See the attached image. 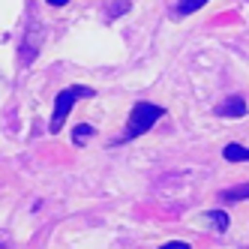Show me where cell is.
Listing matches in <instances>:
<instances>
[{"label":"cell","mask_w":249,"mask_h":249,"mask_svg":"<svg viewBox=\"0 0 249 249\" xmlns=\"http://www.w3.org/2000/svg\"><path fill=\"white\" fill-rule=\"evenodd\" d=\"M129 9V3H117L114 9H111V18H114V15H120V12H126Z\"/></svg>","instance_id":"obj_11"},{"label":"cell","mask_w":249,"mask_h":249,"mask_svg":"<svg viewBox=\"0 0 249 249\" xmlns=\"http://www.w3.org/2000/svg\"><path fill=\"white\" fill-rule=\"evenodd\" d=\"M207 219L213 222V228H219V231H225V228L231 225V219H228V213H225V210H210V213H207Z\"/></svg>","instance_id":"obj_7"},{"label":"cell","mask_w":249,"mask_h":249,"mask_svg":"<svg viewBox=\"0 0 249 249\" xmlns=\"http://www.w3.org/2000/svg\"><path fill=\"white\" fill-rule=\"evenodd\" d=\"M210 0H177V15H192V12H198Z\"/></svg>","instance_id":"obj_6"},{"label":"cell","mask_w":249,"mask_h":249,"mask_svg":"<svg viewBox=\"0 0 249 249\" xmlns=\"http://www.w3.org/2000/svg\"><path fill=\"white\" fill-rule=\"evenodd\" d=\"M219 198L228 204V201H243L249 198V183H240V186H231V189H222L219 192Z\"/></svg>","instance_id":"obj_5"},{"label":"cell","mask_w":249,"mask_h":249,"mask_svg":"<svg viewBox=\"0 0 249 249\" xmlns=\"http://www.w3.org/2000/svg\"><path fill=\"white\" fill-rule=\"evenodd\" d=\"M159 249H192V246H189V243H183V240H171V243L159 246Z\"/></svg>","instance_id":"obj_9"},{"label":"cell","mask_w":249,"mask_h":249,"mask_svg":"<svg viewBox=\"0 0 249 249\" xmlns=\"http://www.w3.org/2000/svg\"><path fill=\"white\" fill-rule=\"evenodd\" d=\"M12 237H9V231H0V249H9L12 243H9Z\"/></svg>","instance_id":"obj_10"},{"label":"cell","mask_w":249,"mask_h":249,"mask_svg":"<svg viewBox=\"0 0 249 249\" xmlns=\"http://www.w3.org/2000/svg\"><path fill=\"white\" fill-rule=\"evenodd\" d=\"M165 114L162 105H153V102H135V108L129 111V123H126V132H123V141H132L138 135H144L156 126V120Z\"/></svg>","instance_id":"obj_2"},{"label":"cell","mask_w":249,"mask_h":249,"mask_svg":"<svg viewBox=\"0 0 249 249\" xmlns=\"http://www.w3.org/2000/svg\"><path fill=\"white\" fill-rule=\"evenodd\" d=\"M222 156L228 159V162H249V147H243V144H225Z\"/></svg>","instance_id":"obj_4"},{"label":"cell","mask_w":249,"mask_h":249,"mask_svg":"<svg viewBox=\"0 0 249 249\" xmlns=\"http://www.w3.org/2000/svg\"><path fill=\"white\" fill-rule=\"evenodd\" d=\"M93 135V126H75V141H84Z\"/></svg>","instance_id":"obj_8"},{"label":"cell","mask_w":249,"mask_h":249,"mask_svg":"<svg viewBox=\"0 0 249 249\" xmlns=\"http://www.w3.org/2000/svg\"><path fill=\"white\" fill-rule=\"evenodd\" d=\"M48 3H51V6H66L69 0H48Z\"/></svg>","instance_id":"obj_12"},{"label":"cell","mask_w":249,"mask_h":249,"mask_svg":"<svg viewBox=\"0 0 249 249\" xmlns=\"http://www.w3.org/2000/svg\"><path fill=\"white\" fill-rule=\"evenodd\" d=\"M90 96H93V87H81V84L60 90V93H57V99H54V111H51L48 132H51V135H57V132L63 129V123H66L69 111H72V105H75L78 99H90Z\"/></svg>","instance_id":"obj_1"},{"label":"cell","mask_w":249,"mask_h":249,"mask_svg":"<svg viewBox=\"0 0 249 249\" xmlns=\"http://www.w3.org/2000/svg\"><path fill=\"white\" fill-rule=\"evenodd\" d=\"M246 111H249V105H246L243 96H228L225 102L216 105V114L219 117H243Z\"/></svg>","instance_id":"obj_3"}]
</instances>
